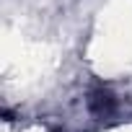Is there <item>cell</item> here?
<instances>
[{"instance_id":"cell-1","label":"cell","mask_w":132,"mask_h":132,"mask_svg":"<svg viewBox=\"0 0 132 132\" xmlns=\"http://www.w3.org/2000/svg\"><path fill=\"white\" fill-rule=\"evenodd\" d=\"M88 109H91V114H93V117L106 119V117H111V114H114V109H117V98L111 96V91H109V88L98 86V88H93V91L88 93Z\"/></svg>"}]
</instances>
